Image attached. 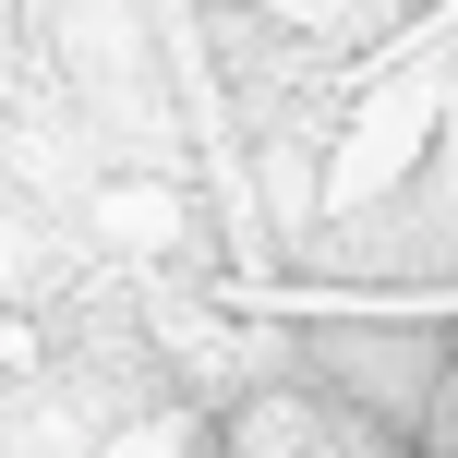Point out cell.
Segmentation results:
<instances>
[{"label": "cell", "mask_w": 458, "mask_h": 458, "mask_svg": "<svg viewBox=\"0 0 458 458\" xmlns=\"http://www.w3.org/2000/svg\"><path fill=\"white\" fill-rule=\"evenodd\" d=\"M411 458H458V338L435 350V386H422V411H411Z\"/></svg>", "instance_id": "1"}]
</instances>
